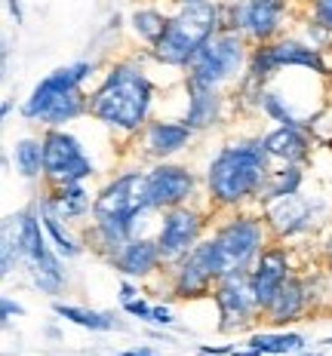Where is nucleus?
<instances>
[{
	"label": "nucleus",
	"instance_id": "2f4dec72",
	"mask_svg": "<svg viewBox=\"0 0 332 356\" xmlns=\"http://www.w3.org/2000/svg\"><path fill=\"white\" fill-rule=\"evenodd\" d=\"M13 314H16V316H19V314H25V310H22V307H19V304H13L10 298H3V320H10V316H13Z\"/></svg>",
	"mask_w": 332,
	"mask_h": 356
},
{
	"label": "nucleus",
	"instance_id": "a211bd4d",
	"mask_svg": "<svg viewBox=\"0 0 332 356\" xmlns=\"http://www.w3.org/2000/svg\"><path fill=\"white\" fill-rule=\"evenodd\" d=\"M268 225L274 227L280 236H292L299 231H305L311 225V203L301 200L299 194L280 197L274 203H268Z\"/></svg>",
	"mask_w": 332,
	"mask_h": 356
},
{
	"label": "nucleus",
	"instance_id": "f03ea898",
	"mask_svg": "<svg viewBox=\"0 0 332 356\" xmlns=\"http://www.w3.org/2000/svg\"><path fill=\"white\" fill-rule=\"evenodd\" d=\"M148 212L145 203V172H123L99 191L93 203V240L99 249L114 255L127 240H132L139 215Z\"/></svg>",
	"mask_w": 332,
	"mask_h": 356
},
{
	"label": "nucleus",
	"instance_id": "f3484780",
	"mask_svg": "<svg viewBox=\"0 0 332 356\" xmlns=\"http://www.w3.org/2000/svg\"><path fill=\"white\" fill-rule=\"evenodd\" d=\"M191 126L188 123H173V120H154L145 126V151L157 160H166L179 154L191 142Z\"/></svg>",
	"mask_w": 332,
	"mask_h": 356
},
{
	"label": "nucleus",
	"instance_id": "393cba45",
	"mask_svg": "<svg viewBox=\"0 0 332 356\" xmlns=\"http://www.w3.org/2000/svg\"><path fill=\"white\" fill-rule=\"evenodd\" d=\"M13 163L22 178L43 175V138H22L13 147Z\"/></svg>",
	"mask_w": 332,
	"mask_h": 356
},
{
	"label": "nucleus",
	"instance_id": "4468645a",
	"mask_svg": "<svg viewBox=\"0 0 332 356\" xmlns=\"http://www.w3.org/2000/svg\"><path fill=\"white\" fill-rule=\"evenodd\" d=\"M249 280H253V292L258 307H268L274 301L277 289L290 280V261H286V252L283 249H262V255L255 258V267L249 270Z\"/></svg>",
	"mask_w": 332,
	"mask_h": 356
},
{
	"label": "nucleus",
	"instance_id": "1a4fd4ad",
	"mask_svg": "<svg viewBox=\"0 0 332 356\" xmlns=\"http://www.w3.org/2000/svg\"><path fill=\"white\" fill-rule=\"evenodd\" d=\"M212 243H216L221 264L225 270H246L249 264L262 255V243H264V227L258 218H249V215H237L228 225H221L216 234H212Z\"/></svg>",
	"mask_w": 332,
	"mask_h": 356
},
{
	"label": "nucleus",
	"instance_id": "0eeeda50",
	"mask_svg": "<svg viewBox=\"0 0 332 356\" xmlns=\"http://www.w3.org/2000/svg\"><path fill=\"white\" fill-rule=\"evenodd\" d=\"M246 65V43L237 31H219L210 43L191 58L184 86H203V89H219L231 77H237Z\"/></svg>",
	"mask_w": 332,
	"mask_h": 356
},
{
	"label": "nucleus",
	"instance_id": "423d86ee",
	"mask_svg": "<svg viewBox=\"0 0 332 356\" xmlns=\"http://www.w3.org/2000/svg\"><path fill=\"white\" fill-rule=\"evenodd\" d=\"M221 31V3L219 0H194L179 6L175 16H169L166 34L154 43V58L169 68H188L206 43Z\"/></svg>",
	"mask_w": 332,
	"mask_h": 356
},
{
	"label": "nucleus",
	"instance_id": "6ab92c4d",
	"mask_svg": "<svg viewBox=\"0 0 332 356\" xmlns=\"http://www.w3.org/2000/svg\"><path fill=\"white\" fill-rule=\"evenodd\" d=\"M305 304H308V289H305V283H301V280H295V277H290L283 286L277 289L274 301H271L268 307L262 310V314L268 316L271 323L283 325V323H292L295 316L305 310Z\"/></svg>",
	"mask_w": 332,
	"mask_h": 356
},
{
	"label": "nucleus",
	"instance_id": "2eb2a0df",
	"mask_svg": "<svg viewBox=\"0 0 332 356\" xmlns=\"http://www.w3.org/2000/svg\"><path fill=\"white\" fill-rule=\"evenodd\" d=\"M111 261H114V267L120 273H127V277H148V273H154L160 267L164 255H160L157 240L132 236V240H127L114 255H111Z\"/></svg>",
	"mask_w": 332,
	"mask_h": 356
},
{
	"label": "nucleus",
	"instance_id": "dca6fc26",
	"mask_svg": "<svg viewBox=\"0 0 332 356\" xmlns=\"http://www.w3.org/2000/svg\"><path fill=\"white\" fill-rule=\"evenodd\" d=\"M286 16V0H243V34L271 40Z\"/></svg>",
	"mask_w": 332,
	"mask_h": 356
},
{
	"label": "nucleus",
	"instance_id": "20e7f679",
	"mask_svg": "<svg viewBox=\"0 0 332 356\" xmlns=\"http://www.w3.org/2000/svg\"><path fill=\"white\" fill-rule=\"evenodd\" d=\"M93 74V62H74L65 68H56L49 77H43L34 86V92L22 105V117L40 120L47 129H62L74 117L90 111V99L80 86Z\"/></svg>",
	"mask_w": 332,
	"mask_h": 356
},
{
	"label": "nucleus",
	"instance_id": "a878e982",
	"mask_svg": "<svg viewBox=\"0 0 332 356\" xmlns=\"http://www.w3.org/2000/svg\"><path fill=\"white\" fill-rule=\"evenodd\" d=\"M132 31L142 37L145 43H157L160 37L166 34V25H169V16H164L160 10H154V6H139L136 13H132Z\"/></svg>",
	"mask_w": 332,
	"mask_h": 356
},
{
	"label": "nucleus",
	"instance_id": "cd10ccee",
	"mask_svg": "<svg viewBox=\"0 0 332 356\" xmlns=\"http://www.w3.org/2000/svg\"><path fill=\"white\" fill-rule=\"evenodd\" d=\"M40 221H43V227H47V236H49V240H53V246H56V252H58V255H62V258H77L80 252H84V249L77 246V243L71 240L68 234L62 231V225H58V221H62V218H58V215L47 212V209H40Z\"/></svg>",
	"mask_w": 332,
	"mask_h": 356
},
{
	"label": "nucleus",
	"instance_id": "b1692460",
	"mask_svg": "<svg viewBox=\"0 0 332 356\" xmlns=\"http://www.w3.org/2000/svg\"><path fill=\"white\" fill-rule=\"evenodd\" d=\"M299 184H301V172L290 163L286 169L268 172V178H264V184H262V191H258V200H262V203H274V200H280V197L299 194Z\"/></svg>",
	"mask_w": 332,
	"mask_h": 356
},
{
	"label": "nucleus",
	"instance_id": "aec40b11",
	"mask_svg": "<svg viewBox=\"0 0 332 356\" xmlns=\"http://www.w3.org/2000/svg\"><path fill=\"white\" fill-rule=\"evenodd\" d=\"M262 142H264L268 157L292 163V166L308 157V136L299 129V126H277V129L268 132Z\"/></svg>",
	"mask_w": 332,
	"mask_h": 356
},
{
	"label": "nucleus",
	"instance_id": "9d476101",
	"mask_svg": "<svg viewBox=\"0 0 332 356\" xmlns=\"http://www.w3.org/2000/svg\"><path fill=\"white\" fill-rule=\"evenodd\" d=\"M280 68H308L314 74H326L323 56L317 47H308L301 40H277V43H264L262 49H255L249 58V77L264 83L271 74H277Z\"/></svg>",
	"mask_w": 332,
	"mask_h": 356
},
{
	"label": "nucleus",
	"instance_id": "7ed1b4c3",
	"mask_svg": "<svg viewBox=\"0 0 332 356\" xmlns=\"http://www.w3.org/2000/svg\"><path fill=\"white\" fill-rule=\"evenodd\" d=\"M268 151L264 142H243L228 145L212 157L206 169V184H210V197L219 206H240L243 200L258 197L264 178H268Z\"/></svg>",
	"mask_w": 332,
	"mask_h": 356
},
{
	"label": "nucleus",
	"instance_id": "ddd939ff",
	"mask_svg": "<svg viewBox=\"0 0 332 356\" xmlns=\"http://www.w3.org/2000/svg\"><path fill=\"white\" fill-rule=\"evenodd\" d=\"M200 231H203V218L197 209H188V206L166 209L164 221H160V231H157V246H160L164 261L175 264L179 258L188 255L197 246V240H200Z\"/></svg>",
	"mask_w": 332,
	"mask_h": 356
},
{
	"label": "nucleus",
	"instance_id": "473e14b6",
	"mask_svg": "<svg viewBox=\"0 0 332 356\" xmlns=\"http://www.w3.org/2000/svg\"><path fill=\"white\" fill-rule=\"evenodd\" d=\"M136 295H139V292H136V286H129V283H123V286H120V301H123V304L132 301Z\"/></svg>",
	"mask_w": 332,
	"mask_h": 356
},
{
	"label": "nucleus",
	"instance_id": "39448f33",
	"mask_svg": "<svg viewBox=\"0 0 332 356\" xmlns=\"http://www.w3.org/2000/svg\"><path fill=\"white\" fill-rule=\"evenodd\" d=\"M13 252L16 258L28 264L34 283L43 289V292L56 295L58 289L65 286V273L62 264H58V252L49 249L47 240V227L37 218L34 212H19L13 218H6L3 225V273H10L13 267Z\"/></svg>",
	"mask_w": 332,
	"mask_h": 356
},
{
	"label": "nucleus",
	"instance_id": "c9c22d12",
	"mask_svg": "<svg viewBox=\"0 0 332 356\" xmlns=\"http://www.w3.org/2000/svg\"><path fill=\"white\" fill-rule=\"evenodd\" d=\"M175 6H184V3H194V0H173Z\"/></svg>",
	"mask_w": 332,
	"mask_h": 356
},
{
	"label": "nucleus",
	"instance_id": "f704fd0d",
	"mask_svg": "<svg viewBox=\"0 0 332 356\" xmlns=\"http://www.w3.org/2000/svg\"><path fill=\"white\" fill-rule=\"evenodd\" d=\"M292 356H332V353H320V350H314V353H308V350H301V353H292Z\"/></svg>",
	"mask_w": 332,
	"mask_h": 356
},
{
	"label": "nucleus",
	"instance_id": "6e6552de",
	"mask_svg": "<svg viewBox=\"0 0 332 356\" xmlns=\"http://www.w3.org/2000/svg\"><path fill=\"white\" fill-rule=\"evenodd\" d=\"M95 172L90 157L84 154L80 142L65 129L43 132V178L53 188L62 184H84Z\"/></svg>",
	"mask_w": 332,
	"mask_h": 356
},
{
	"label": "nucleus",
	"instance_id": "c85d7f7f",
	"mask_svg": "<svg viewBox=\"0 0 332 356\" xmlns=\"http://www.w3.org/2000/svg\"><path fill=\"white\" fill-rule=\"evenodd\" d=\"M311 16L317 25L332 31V0H311Z\"/></svg>",
	"mask_w": 332,
	"mask_h": 356
},
{
	"label": "nucleus",
	"instance_id": "7c9ffc66",
	"mask_svg": "<svg viewBox=\"0 0 332 356\" xmlns=\"http://www.w3.org/2000/svg\"><path fill=\"white\" fill-rule=\"evenodd\" d=\"M151 323H157V325H169V323H173V314H169L166 307H154Z\"/></svg>",
	"mask_w": 332,
	"mask_h": 356
},
{
	"label": "nucleus",
	"instance_id": "bb28decb",
	"mask_svg": "<svg viewBox=\"0 0 332 356\" xmlns=\"http://www.w3.org/2000/svg\"><path fill=\"white\" fill-rule=\"evenodd\" d=\"M53 310H56L58 316H62V320H71V323L84 325V329H93V332H108V329H114V320H111L108 314H99V310L71 307V304H62V301H56Z\"/></svg>",
	"mask_w": 332,
	"mask_h": 356
},
{
	"label": "nucleus",
	"instance_id": "4be33fe9",
	"mask_svg": "<svg viewBox=\"0 0 332 356\" xmlns=\"http://www.w3.org/2000/svg\"><path fill=\"white\" fill-rule=\"evenodd\" d=\"M95 200H90L84 184H62V188H53V194L40 203V209L58 215V218H80L93 209Z\"/></svg>",
	"mask_w": 332,
	"mask_h": 356
},
{
	"label": "nucleus",
	"instance_id": "f257e3e1",
	"mask_svg": "<svg viewBox=\"0 0 332 356\" xmlns=\"http://www.w3.org/2000/svg\"><path fill=\"white\" fill-rule=\"evenodd\" d=\"M154 86L148 74L139 65H114L108 71L105 83L90 95V114L99 123L111 126L120 132H136L145 126L148 111H151Z\"/></svg>",
	"mask_w": 332,
	"mask_h": 356
},
{
	"label": "nucleus",
	"instance_id": "412c9836",
	"mask_svg": "<svg viewBox=\"0 0 332 356\" xmlns=\"http://www.w3.org/2000/svg\"><path fill=\"white\" fill-rule=\"evenodd\" d=\"M221 117V95L219 89H203V86H188V111L184 120L191 129H210Z\"/></svg>",
	"mask_w": 332,
	"mask_h": 356
},
{
	"label": "nucleus",
	"instance_id": "9b49d317",
	"mask_svg": "<svg viewBox=\"0 0 332 356\" xmlns=\"http://www.w3.org/2000/svg\"><path fill=\"white\" fill-rule=\"evenodd\" d=\"M212 298H216L221 329L225 332L246 325L249 320H253L255 310H262L258 301H255L249 270H231V273H225V277H219L216 289H212Z\"/></svg>",
	"mask_w": 332,
	"mask_h": 356
},
{
	"label": "nucleus",
	"instance_id": "f8f14e48",
	"mask_svg": "<svg viewBox=\"0 0 332 356\" xmlns=\"http://www.w3.org/2000/svg\"><path fill=\"white\" fill-rule=\"evenodd\" d=\"M197 178L191 169L175 166V163H160L151 172H145V203L148 209H175V206H184V200L194 194Z\"/></svg>",
	"mask_w": 332,
	"mask_h": 356
},
{
	"label": "nucleus",
	"instance_id": "c756f323",
	"mask_svg": "<svg viewBox=\"0 0 332 356\" xmlns=\"http://www.w3.org/2000/svg\"><path fill=\"white\" fill-rule=\"evenodd\" d=\"M123 307H127V314L139 316V320H151V314H154V307H151V304H145L142 298H132V301L123 304Z\"/></svg>",
	"mask_w": 332,
	"mask_h": 356
},
{
	"label": "nucleus",
	"instance_id": "5701e85b",
	"mask_svg": "<svg viewBox=\"0 0 332 356\" xmlns=\"http://www.w3.org/2000/svg\"><path fill=\"white\" fill-rule=\"evenodd\" d=\"M249 347L262 356H292L305 350V338L295 332H262L249 338Z\"/></svg>",
	"mask_w": 332,
	"mask_h": 356
},
{
	"label": "nucleus",
	"instance_id": "72a5a7b5",
	"mask_svg": "<svg viewBox=\"0 0 332 356\" xmlns=\"http://www.w3.org/2000/svg\"><path fill=\"white\" fill-rule=\"evenodd\" d=\"M10 10H13V16H16V22H22V6H19V0H10Z\"/></svg>",
	"mask_w": 332,
	"mask_h": 356
}]
</instances>
